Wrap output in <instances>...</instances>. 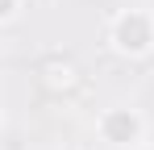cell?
I'll return each mask as SVG.
<instances>
[{"mask_svg": "<svg viewBox=\"0 0 154 150\" xmlns=\"http://www.w3.org/2000/svg\"><path fill=\"white\" fill-rule=\"evenodd\" d=\"M146 38H150V33H146V21H142V17H125V21L117 25V42L125 50H142Z\"/></svg>", "mask_w": 154, "mask_h": 150, "instance_id": "obj_1", "label": "cell"}, {"mask_svg": "<svg viewBox=\"0 0 154 150\" xmlns=\"http://www.w3.org/2000/svg\"><path fill=\"white\" fill-rule=\"evenodd\" d=\"M104 129H108V138H112V142H129V138H133V129H137V121H133L129 113H112V117L104 121Z\"/></svg>", "mask_w": 154, "mask_h": 150, "instance_id": "obj_2", "label": "cell"}, {"mask_svg": "<svg viewBox=\"0 0 154 150\" xmlns=\"http://www.w3.org/2000/svg\"><path fill=\"white\" fill-rule=\"evenodd\" d=\"M13 13V0H0V17H8Z\"/></svg>", "mask_w": 154, "mask_h": 150, "instance_id": "obj_3", "label": "cell"}]
</instances>
